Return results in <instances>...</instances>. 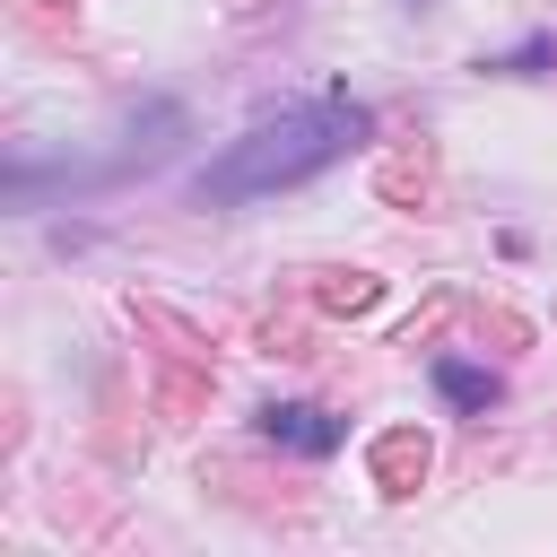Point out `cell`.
Here are the masks:
<instances>
[{"label": "cell", "instance_id": "6da1fadb", "mask_svg": "<svg viewBox=\"0 0 557 557\" xmlns=\"http://www.w3.org/2000/svg\"><path fill=\"white\" fill-rule=\"evenodd\" d=\"M366 139H374V104H357L348 87H331V96L287 104V113H261L244 139H226V148L191 174V200H209V209H244V200L296 191V183L331 174L339 157H357Z\"/></svg>", "mask_w": 557, "mask_h": 557}, {"label": "cell", "instance_id": "7a4b0ae2", "mask_svg": "<svg viewBox=\"0 0 557 557\" xmlns=\"http://www.w3.org/2000/svg\"><path fill=\"white\" fill-rule=\"evenodd\" d=\"M252 435L278 444V453H296V461H331V453L348 444V418L322 409V400H270V409L252 418Z\"/></svg>", "mask_w": 557, "mask_h": 557}, {"label": "cell", "instance_id": "3957f363", "mask_svg": "<svg viewBox=\"0 0 557 557\" xmlns=\"http://www.w3.org/2000/svg\"><path fill=\"white\" fill-rule=\"evenodd\" d=\"M426 383H435V400L453 418H487L505 400V374L496 366H470V357H426Z\"/></svg>", "mask_w": 557, "mask_h": 557}, {"label": "cell", "instance_id": "277c9868", "mask_svg": "<svg viewBox=\"0 0 557 557\" xmlns=\"http://www.w3.org/2000/svg\"><path fill=\"white\" fill-rule=\"evenodd\" d=\"M479 70H496V78H548V70H557V35H548V26H531L513 52H487Z\"/></svg>", "mask_w": 557, "mask_h": 557}]
</instances>
